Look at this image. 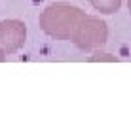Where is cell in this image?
Returning a JSON list of instances; mask_svg holds the SVG:
<instances>
[{"label":"cell","instance_id":"1","mask_svg":"<svg viewBox=\"0 0 131 129\" xmlns=\"http://www.w3.org/2000/svg\"><path fill=\"white\" fill-rule=\"evenodd\" d=\"M0 59H2V57H0Z\"/></svg>","mask_w":131,"mask_h":129}]
</instances>
